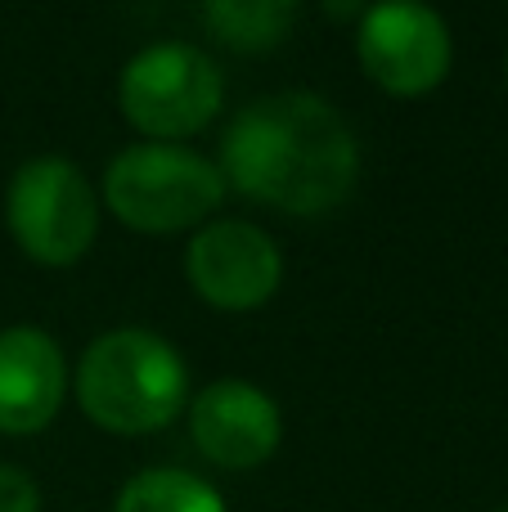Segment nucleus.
<instances>
[{"instance_id": "obj_5", "label": "nucleus", "mask_w": 508, "mask_h": 512, "mask_svg": "<svg viewBox=\"0 0 508 512\" xmlns=\"http://www.w3.org/2000/svg\"><path fill=\"white\" fill-rule=\"evenodd\" d=\"M5 225L36 265H77L99 234V194L77 162L41 153L9 180Z\"/></svg>"}, {"instance_id": "obj_12", "label": "nucleus", "mask_w": 508, "mask_h": 512, "mask_svg": "<svg viewBox=\"0 0 508 512\" xmlns=\"http://www.w3.org/2000/svg\"><path fill=\"white\" fill-rule=\"evenodd\" d=\"M41 486L27 468L0 463V512H41Z\"/></svg>"}, {"instance_id": "obj_3", "label": "nucleus", "mask_w": 508, "mask_h": 512, "mask_svg": "<svg viewBox=\"0 0 508 512\" xmlns=\"http://www.w3.org/2000/svg\"><path fill=\"white\" fill-rule=\"evenodd\" d=\"M225 189L230 185L207 153L189 149V144L140 140L108 158L99 203L126 230L180 234L212 221Z\"/></svg>"}, {"instance_id": "obj_13", "label": "nucleus", "mask_w": 508, "mask_h": 512, "mask_svg": "<svg viewBox=\"0 0 508 512\" xmlns=\"http://www.w3.org/2000/svg\"><path fill=\"white\" fill-rule=\"evenodd\" d=\"M495 512H508V504H500V508H495Z\"/></svg>"}, {"instance_id": "obj_9", "label": "nucleus", "mask_w": 508, "mask_h": 512, "mask_svg": "<svg viewBox=\"0 0 508 512\" xmlns=\"http://www.w3.org/2000/svg\"><path fill=\"white\" fill-rule=\"evenodd\" d=\"M72 391L63 346L36 324L0 328V432L32 436L54 423Z\"/></svg>"}, {"instance_id": "obj_8", "label": "nucleus", "mask_w": 508, "mask_h": 512, "mask_svg": "<svg viewBox=\"0 0 508 512\" xmlns=\"http://www.w3.org/2000/svg\"><path fill=\"white\" fill-rule=\"evenodd\" d=\"M185 418L198 454L230 472L261 468L284 441V414L275 396L248 378L207 382L198 396H189Z\"/></svg>"}, {"instance_id": "obj_2", "label": "nucleus", "mask_w": 508, "mask_h": 512, "mask_svg": "<svg viewBox=\"0 0 508 512\" xmlns=\"http://www.w3.org/2000/svg\"><path fill=\"white\" fill-rule=\"evenodd\" d=\"M77 405L104 432L144 436L171 427L189 409V364L176 346L153 328H108L81 351Z\"/></svg>"}, {"instance_id": "obj_10", "label": "nucleus", "mask_w": 508, "mask_h": 512, "mask_svg": "<svg viewBox=\"0 0 508 512\" xmlns=\"http://www.w3.org/2000/svg\"><path fill=\"white\" fill-rule=\"evenodd\" d=\"M113 512H230L221 490L185 468H144L117 490Z\"/></svg>"}, {"instance_id": "obj_4", "label": "nucleus", "mask_w": 508, "mask_h": 512, "mask_svg": "<svg viewBox=\"0 0 508 512\" xmlns=\"http://www.w3.org/2000/svg\"><path fill=\"white\" fill-rule=\"evenodd\" d=\"M117 104L144 140L180 144L216 122L225 104V77L203 45L153 41L126 59L117 77Z\"/></svg>"}, {"instance_id": "obj_6", "label": "nucleus", "mask_w": 508, "mask_h": 512, "mask_svg": "<svg viewBox=\"0 0 508 512\" xmlns=\"http://www.w3.org/2000/svg\"><path fill=\"white\" fill-rule=\"evenodd\" d=\"M356 59L369 72V81L387 95H428L450 77L455 63V36L450 23L432 5L419 0H383L360 9L356 27Z\"/></svg>"}, {"instance_id": "obj_11", "label": "nucleus", "mask_w": 508, "mask_h": 512, "mask_svg": "<svg viewBox=\"0 0 508 512\" xmlns=\"http://www.w3.org/2000/svg\"><path fill=\"white\" fill-rule=\"evenodd\" d=\"M302 9L293 0H212L203 9L207 32L230 50H270L288 36Z\"/></svg>"}, {"instance_id": "obj_14", "label": "nucleus", "mask_w": 508, "mask_h": 512, "mask_svg": "<svg viewBox=\"0 0 508 512\" xmlns=\"http://www.w3.org/2000/svg\"><path fill=\"white\" fill-rule=\"evenodd\" d=\"M504 77H508V59H504Z\"/></svg>"}, {"instance_id": "obj_7", "label": "nucleus", "mask_w": 508, "mask_h": 512, "mask_svg": "<svg viewBox=\"0 0 508 512\" xmlns=\"http://www.w3.org/2000/svg\"><path fill=\"white\" fill-rule=\"evenodd\" d=\"M189 288L216 310H257L284 283V252L261 225L212 216L185 248Z\"/></svg>"}, {"instance_id": "obj_1", "label": "nucleus", "mask_w": 508, "mask_h": 512, "mask_svg": "<svg viewBox=\"0 0 508 512\" xmlns=\"http://www.w3.org/2000/svg\"><path fill=\"white\" fill-rule=\"evenodd\" d=\"M225 185L293 216H324L356 189L360 144L315 90H275L230 117L221 135Z\"/></svg>"}]
</instances>
